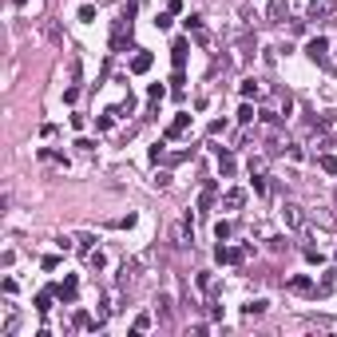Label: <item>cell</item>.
Wrapping results in <instances>:
<instances>
[{"label":"cell","instance_id":"obj_12","mask_svg":"<svg viewBox=\"0 0 337 337\" xmlns=\"http://www.w3.org/2000/svg\"><path fill=\"white\" fill-rule=\"evenodd\" d=\"M266 306H270L266 298H258V302H250V306H246V318H262V314H266Z\"/></svg>","mask_w":337,"mask_h":337},{"label":"cell","instance_id":"obj_21","mask_svg":"<svg viewBox=\"0 0 337 337\" xmlns=\"http://www.w3.org/2000/svg\"><path fill=\"white\" fill-rule=\"evenodd\" d=\"M250 186H254L258 194H266V178H262V174H254V178H250Z\"/></svg>","mask_w":337,"mask_h":337},{"label":"cell","instance_id":"obj_5","mask_svg":"<svg viewBox=\"0 0 337 337\" xmlns=\"http://www.w3.org/2000/svg\"><path fill=\"white\" fill-rule=\"evenodd\" d=\"M242 202H246V190H238V186H234V190H226V194H222V206H226V210H238Z\"/></svg>","mask_w":337,"mask_h":337},{"label":"cell","instance_id":"obj_13","mask_svg":"<svg viewBox=\"0 0 337 337\" xmlns=\"http://www.w3.org/2000/svg\"><path fill=\"white\" fill-rule=\"evenodd\" d=\"M56 294L64 298V302H76V278H68V282H64V286L56 290Z\"/></svg>","mask_w":337,"mask_h":337},{"label":"cell","instance_id":"obj_20","mask_svg":"<svg viewBox=\"0 0 337 337\" xmlns=\"http://www.w3.org/2000/svg\"><path fill=\"white\" fill-rule=\"evenodd\" d=\"M242 96H258V80H242Z\"/></svg>","mask_w":337,"mask_h":337},{"label":"cell","instance_id":"obj_3","mask_svg":"<svg viewBox=\"0 0 337 337\" xmlns=\"http://www.w3.org/2000/svg\"><path fill=\"white\" fill-rule=\"evenodd\" d=\"M290 294H314V298H318V286H314L310 278H302V274H298V278H290Z\"/></svg>","mask_w":337,"mask_h":337},{"label":"cell","instance_id":"obj_4","mask_svg":"<svg viewBox=\"0 0 337 337\" xmlns=\"http://www.w3.org/2000/svg\"><path fill=\"white\" fill-rule=\"evenodd\" d=\"M334 8H337V0H314V20H326V16H334Z\"/></svg>","mask_w":337,"mask_h":337},{"label":"cell","instance_id":"obj_19","mask_svg":"<svg viewBox=\"0 0 337 337\" xmlns=\"http://www.w3.org/2000/svg\"><path fill=\"white\" fill-rule=\"evenodd\" d=\"M214 238L226 242V238H230V222H214Z\"/></svg>","mask_w":337,"mask_h":337},{"label":"cell","instance_id":"obj_22","mask_svg":"<svg viewBox=\"0 0 337 337\" xmlns=\"http://www.w3.org/2000/svg\"><path fill=\"white\" fill-rule=\"evenodd\" d=\"M48 302H52V294H40V298H36V310H40V314H48Z\"/></svg>","mask_w":337,"mask_h":337},{"label":"cell","instance_id":"obj_8","mask_svg":"<svg viewBox=\"0 0 337 337\" xmlns=\"http://www.w3.org/2000/svg\"><path fill=\"white\" fill-rule=\"evenodd\" d=\"M186 48H190L186 40H174V48H170V60H174V68H182V64H186Z\"/></svg>","mask_w":337,"mask_h":337},{"label":"cell","instance_id":"obj_2","mask_svg":"<svg viewBox=\"0 0 337 337\" xmlns=\"http://www.w3.org/2000/svg\"><path fill=\"white\" fill-rule=\"evenodd\" d=\"M282 218H286V226H290V230L306 226V214H302V206H298V202H286V206H282Z\"/></svg>","mask_w":337,"mask_h":337},{"label":"cell","instance_id":"obj_10","mask_svg":"<svg viewBox=\"0 0 337 337\" xmlns=\"http://www.w3.org/2000/svg\"><path fill=\"white\" fill-rule=\"evenodd\" d=\"M218 174H234V155H226L218 147Z\"/></svg>","mask_w":337,"mask_h":337},{"label":"cell","instance_id":"obj_15","mask_svg":"<svg viewBox=\"0 0 337 337\" xmlns=\"http://www.w3.org/2000/svg\"><path fill=\"white\" fill-rule=\"evenodd\" d=\"M337 286V270H326V278H322V286H318V294H330Z\"/></svg>","mask_w":337,"mask_h":337},{"label":"cell","instance_id":"obj_1","mask_svg":"<svg viewBox=\"0 0 337 337\" xmlns=\"http://www.w3.org/2000/svg\"><path fill=\"white\" fill-rule=\"evenodd\" d=\"M306 56L314 60V64H322V68H334V64H330V40H326V36H314V40L306 44Z\"/></svg>","mask_w":337,"mask_h":337},{"label":"cell","instance_id":"obj_16","mask_svg":"<svg viewBox=\"0 0 337 337\" xmlns=\"http://www.w3.org/2000/svg\"><path fill=\"white\" fill-rule=\"evenodd\" d=\"M270 20H282L286 16V0H270V12H266Z\"/></svg>","mask_w":337,"mask_h":337},{"label":"cell","instance_id":"obj_7","mask_svg":"<svg viewBox=\"0 0 337 337\" xmlns=\"http://www.w3.org/2000/svg\"><path fill=\"white\" fill-rule=\"evenodd\" d=\"M174 238H178V246H190V242H194V230H190V218H186V222H178V230H174Z\"/></svg>","mask_w":337,"mask_h":337},{"label":"cell","instance_id":"obj_17","mask_svg":"<svg viewBox=\"0 0 337 337\" xmlns=\"http://www.w3.org/2000/svg\"><path fill=\"white\" fill-rule=\"evenodd\" d=\"M318 167L326 170V174H337V159H334V155H322V159H318Z\"/></svg>","mask_w":337,"mask_h":337},{"label":"cell","instance_id":"obj_14","mask_svg":"<svg viewBox=\"0 0 337 337\" xmlns=\"http://www.w3.org/2000/svg\"><path fill=\"white\" fill-rule=\"evenodd\" d=\"M147 68H151V52H139L131 60V72H147Z\"/></svg>","mask_w":337,"mask_h":337},{"label":"cell","instance_id":"obj_9","mask_svg":"<svg viewBox=\"0 0 337 337\" xmlns=\"http://www.w3.org/2000/svg\"><path fill=\"white\" fill-rule=\"evenodd\" d=\"M155 306H159V322H163V326H170V306H174V302H170V294H163Z\"/></svg>","mask_w":337,"mask_h":337},{"label":"cell","instance_id":"obj_23","mask_svg":"<svg viewBox=\"0 0 337 337\" xmlns=\"http://www.w3.org/2000/svg\"><path fill=\"white\" fill-rule=\"evenodd\" d=\"M250 119H254V108H250V104H246V108H242V112H238V123H250Z\"/></svg>","mask_w":337,"mask_h":337},{"label":"cell","instance_id":"obj_6","mask_svg":"<svg viewBox=\"0 0 337 337\" xmlns=\"http://www.w3.org/2000/svg\"><path fill=\"white\" fill-rule=\"evenodd\" d=\"M186 127H190V115H178V119H174V123L167 127V139H178V135H182Z\"/></svg>","mask_w":337,"mask_h":337},{"label":"cell","instance_id":"obj_18","mask_svg":"<svg viewBox=\"0 0 337 337\" xmlns=\"http://www.w3.org/2000/svg\"><path fill=\"white\" fill-rule=\"evenodd\" d=\"M88 266H92V270H104V266H108V258H104L100 250H92V254H88Z\"/></svg>","mask_w":337,"mask_h":337},{"label":"cell","instance_id":"obj_11","mask_svg":"<svg viewBox=\"0 0 337 337\" xmlns=\"http://www.w3.org/2000/svg\"><path fill=\"white\" fill-rule=\"evenodd\" d=\"M210 202H214V186L206 182V186H202V194H198V210H210Z\"/></svg>","mask_w":337,"mask_h":337}]
</instances>
